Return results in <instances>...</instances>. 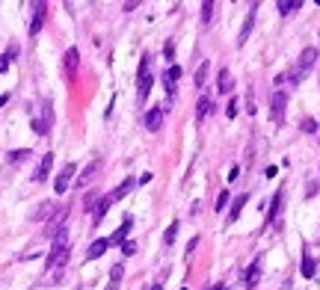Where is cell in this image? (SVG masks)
<instances>
[{
    "label": "cell",
    "instance_id": "6da1fadb",
    "mask_svg": "<svg viewBox=\"0 0 320 290\" xmlns=\"http://www.w3.org/2000/svg\"><path fill=\"white\" fill-rule=\"evenodd\" d=\"M68 255H71V249H68V231L65 228H59L56 234H54V246H51V255H48V272H56L59 267H65V261H68Z\"/></svg>",
    "mask_w": 320,
    "mask_h": 290
},
{
    "label": "cell",
    "instance_id": "7a4b0ae2",
    "mask_svg": "<svg viewBox=\"0 0 320 290\" xmlns=\"http://www.w3.org/2000/svg\"><path fill=\"white\" fill-rule=\"evenodd\" d=\"M149 59L151 56H142L139 74H136V98H139V104H146V98H149V92L154 86V77H151V71H149Z\"/></svg>",
    "mask_w": 320,
    "mask_h": 290
},
{
    "label": "cell",
    "instance_id": "3957f363",
    "mask_svg": "<svg viewBox=\"0 0 320 290\" xmlns=\"http://www.w3.org/2000/svg\"><path fill=\"white\" fill-rule=\"evenodd\" d=\"M314 59H317V51L314 48H305L302 54H300V59H297V68L291 71V83H300L308 71H311V65H314Z\"/></svg>",
    "mask_w": 320,
    "mask_h": 290
},
{
    "label": "cell",
    "instance_id": "277c9868",
    "mask_svg": "<svg viewBox=\"0 0 320 290\" xmlns=\"http://www.w3.org/2000/svg\"><path fill=\"white\" fill-rule=\"evenodd\" d=\"M51 127H54V107H51V101H42V113L33 119V130L39 136H48Z\"/></svg>",
    "mask_w": 320,
    "mask_h": 290
},
{
    "label": "cell",
    "instance_id": "5b68a950",
    "mask_svg": "<svg viewBox=\"0 0 320 290\" xmlns=\"http://www.w3.org/2000/svg\"><path fill=\"white\" fill-rule=\"evenodd\" d=\"M284 107H288V95H284V92H273V98H270V119L276 125L284 122Z\"/></svg>",
    "mask_w": 320,
    "mask_h": 290
},
{
    "label": "cell",
    "instance_id": "8992f818",
    "mask_svg": "<svg viewBox=\"0 0 320 290\" xmlns=\"http://www.w3.org/2000/svg\"><path fill=\"white\" fill-rule=\"evenodd\" d=\"M75 172H77L75 163H65V166H62V172H59L56 181H54V193H56V196H62V193L71 187V178H75Z\"/></svg>",
    "mask_w": 320,
    "mask_h": 290
},
{
    "label": "cell",
    "instance_id": "52a82bcc",
    "mask_svg": "<svg viewBox=\"0 0 320 290\" xmlns=\"http://www.w3.org/2000/svg\"><path fill=\"white\" fill-rule=\"evenodd\" d=\"M48 15V3H33V21H30V36H39L42 24Z\"/></svg>",
    "mask_w": 320,
    "mask_h": 290
},
{
    "label": "cell",
    "instance_id": "ba28073f",
    "mask_svg": "<svg viewBox=\"0 0 320 290\" xmlns=\"http://www.w3.org/2000/svg\"><path fill=\"white\" fill-rule=\"evenodd\" d=\"M113 207V201H110V196H101V199H95V204H92V222L95 225H101V219L107 216V210Z\"/></svg>",
    "mask_w": 320,
    "mask_h": 290
},
{
    "label": "cell",
    "instance_id": "9c48e42d",
    "mask_svg": "<svg viewBox=\"0 0 320 290\" xmlns=\"http://www.w3.org/2000/svg\"><path fill=\"white\" fill-rule=\"evenodd\" d=\"M255 12H258V3H252V9H249L243 27H240V36H237V45H246V39L252 36V27H255Z\"/></svg>",
    "mask_w": 320,
    "mask_h": 290
},
{
    "label": "cell",
    "instance_id": "30bf717a",
    "mask_svg": "<svg viewBox=\"0 0 320 290\" xmlns=\"http://www.w3.org/2000/svg\"><path fill=\"white\" fill-rule=\"evenodd\" d=\"M178 80H181V65H169L166 74H163V83H166L169 98H175V83H178Z\"/></svg>",
    "mask_w": 320,
    "mask_h": 290
},
{
    "label": "cell",
    "instance_id": "8fae6325",
    "mask_svg": "<svg viewBox=\"0 0 320 290\" xmlns=\"http://www.w3.org/2000/svg\"><path fill=\"white\" fill-rule=\"evenodd\" d=\"M107 249H110V237H101V240H95V243L86 249V261H95V258H101Z\"/></svg>",
    "mask_w": 320,
    "mask_h": 290
},
{
    "label": "cell",
    "instance_id": "7c38bea8",
    "mask_svg": "<svg viewBox=\"0 0 320 290\" xmlns=\"http://www.w3.org/2000/svg\"><path fill=\"white\" fill-rule=\"evenodd\" d=\"M51 166H54V154H45V157H42V163H39V169H36V175H33V181H36V184L48 181V175H51Z\"/></svg>",
    "mask_w": 320,
    "mask_h": 290
},
{
    "label": "cell",
    "instance_id": "4fadbf2b",
    "mask_svg": "<svg viewBox=\"0 0 320 290\" xmlns=\"http://www.w3.org/2000/svg\"><path fill=\"white\" fill-rule=\"evenodd\" d=\"M98 169H101V160H92L83 172H80V178H77V187H86V184H92L95 181V175H98Z\"/></svg>",
    "mask_w": 320,
    "mask_h": 290
},
{
    "label": "cell",
    "instance_id": "5bb4252c",
    "mask_svg": "<svg viewBox=\"0 0 320 290\" xmlns=\"http://www.w3.org/2000/svg\"><path fill=\"white\" fill-rule=\"evenodd\" d=\"M243 281H246V287H255L258 281H261V261H252L246 267V275H243Z\"/></svg>",
    "mask_w": 320,
    "mask_h": 290
},
{
    "label": "cell",
    "instance_id": "9a60e30c",
    "mask_svg": "<svg viewBox=\"0 0 320 290\" xmlns=\"http://www.w3.org/2000/svg\"><path fill=\"white\" fill-rule=\"evenodd\" d=\"M217 89H220L223 95H231V92H234V80H231V74H228V68H220V80H217Z\"/></svg>",
    "mask_w": 320,
    "mask_h": 290
},
{
    "label": "cell",
    "instance_id": "2e32d148",
    "mask_svg": "<svg viewBox=\"0 0 320 290\" xmlns=\"http://www.w3.org/2000/svg\"><path fill=\"white\" fill-rule=\"evenodd\" d=\"M133 228V216H125V219H122V225H119V231L110 237V246L113 243H125V237H128V231Z\"/></svg>",
    "mask_w": 320,
    "mask_h": 290
},
{
    "label": "cell",
    "instance_id": "e0dca14e",
    "mask_svg": "<svg viewBox=\"0 0 320 290\" xmlns=\"http://www.w3.org/2000/svg\"><path fill=\"white\" fill-rule=\"evenodd\" d=\"M131 190H133V178H125L122 184H119V187H116V190L110 193V201H119V199H125V196H128Z\"/></svg>",
    "mask_w": 320,
    "mask_h": 290
},
{
    "label": "cell",
    "instance_id": "ac0fdd59",
    "mask_svg": "<svg viewBox=\"0 0 320 290\" xmlns=\"http://www.w3.org/2000/svg\"><path fill=\"white\" fill-rule=\"evenodd\" d=\"M246 201H249V196H237V199H231V210H228V222H237V216H240V210L246 207Z\"/></svg>",
    "mask_w": 320,
    "mask_h": 290
},
{
    "label": "cell",
    "instance_id": "d6986e66",
    "mask_svg": "<svg viewBox=\"0 0 320 290\" xmlns=\"http://www.w3.org/2000/svg\"><path fill=\"white\" fill-rule=\"evenodd\" d=\"M163 125V110L160 107H154V110H149V116H146V127L149 130H157Z\"/></svg>",
    "mask_w": 320,
    "mask_h": 290
},
{
    "label": "cell",
    "instance_id": "ffe728a7",
    "mask_svg": "<svg viewBox=\"0 0 320 290\" xmlns=\"http://www.w3.org/2000/svg\"><path fill=\"white\" fill-rule=\"evenodd\" d=\"M276 9H279V15H291V12L302 9V0H279Z\"/></svg>",
    "mask_w": 320,
    "mask_h": 290
},
{
    "label": "cell",
    "instance_id": "44dd1931",
    "mask_svg": "<svg viewBox=\"0 0 320 290\" xmlns=\"http://www.w3.org/2000/svg\"><path fill=\"white\" fill-rule=\"evenodd\" d=\"M77 62H80L77 48H68L65 51V71H68V74H75V71H77Z\"/></svg>",
    "mask_w": 320,
    "mask_h": 290
},
{
    "label": "cell",
    "instance_id": "7402d4cb",
    "mask_svg": "<svg viewBox=\"0 0 320 290\" xmlns=\"http://www.w3.org/2000/svg\"><path fill=\"white\" fill-rule=\"evenodd\" d=\"M282 199H284V190H279V193L273 196V207H270L267 222H276V216H279V210H282Z\"/></svg>",
    "mask_w": 320,
    "mask_h": 290
},
{
    "label": "cell",
    "instance_id": "603a6c76",
    "mask_svg": "<svg viewBox=\"0 0 320 290\" xmlns=\"http://www.w3.org/2000/svg\"><path fill=\"white\" fill-rule=\"evenodd\" d=\"M314 270H317V261L305 252V255H302V275H305V278H314Z\"/></svg>",
    "mask_w": 320,
    "mask_h": 290
},
{
    "label": "cell",
    "instance_id": "cb8c5ba5",
    "mask_svg": "<svg viewBox=\"0 0 320 290\" xmlns=\"http://www.w3.org/2000/svg\"><path fill=\"white\" fill-rule=\"evenodd\" d=\"M207 71H210V62L205 59V62L196 68V86H205V80H207Z\"/></svg>",
    "mask_w": 320,
    "mask_h": 290
},
{
    "label": "cell",
    "instance_id": "d4e9b609",
    "mask_svg": "<svg viewBox=\"0 0 320 290\" xmlns=\"http://www.w3.org/2000/svg\"><path fill=\"white\" fill-rule=\"evenodd\" d=\"M178 225H181V222L175 219V222L166 228V234H163V246H172V243H175V237H178Z\"/></svg>",
    "mask_w": 320,
    "mask_h": 290
},
{
    "label": "cell",
    "instance_id": "484cf974",
    "mask_svg": "<svg viewBox=\"0 0 320 290\" xmlns=\"http://www.w3.org/2000/svg\"><path fill=\"white\" fill-rule=\"evenodd\" d=\"M210 110H213V104H210V98H207V95H202V98H199V119H205V116H210Z\"/></svg>",
    "mask_w": 320,
    "mask_h": 290
},
{
    "label": "cell",
    "instance_id": "4316f807",
    "mask_svg": "<svg viewBox=\"0 0 320 290\" xmlns=\"http://www.w3.org/2000/svg\"><path fill=\"white\" fill-rule=\"evenodd\" d=\"M33 151L30 148H18V151H9V163H24Z\"/></svg>",
    "mask_w": 320,
    "mask_h": 290
},
{
    "label": "cell",
    "instance_id": "83f0119b",
    "mask_svg": "<svg viewBox=\"0 0 320 290\" xmlns=\"http://www.w3.org/2000/svg\"><path fill=\"white\" fill-rule=\"evenodd\" d=\"M213 18V3H202V24H210Z\"/></svg>",
    "mask_w": 320,
    "mask_h": 290
},
{
    "label": "cell",
    "instance_id": "f1b7e54d",
    "mask_svg": "<svg viewBox=\"0 0 320 290\" xmlns=\"http://www.w3.org/2000/svg\"><path fill=\"white\" fill-rule=\"evenodd\" d=\"M122 275H125V267H122V264H116V267L110 270V281H122Z\"/></svg>",
    "mask_w": 320,
    "mask_h": 290
},
{
    "label": "cell",
    "instance_id": "f546056e",
    "mask_svg": "<svg viewBox=\"0 0 320 290\" xmlns=\"http://www.w3.org/2000/svg\"><path fill=\"white\" fill-rule=\"evenodd\" d=\"M231 201V196H228V190L226 193H220V199H217V210H226V204Z\"/></svg>",
    "mask_w": 320,
    "mask_h": 290
},
{
    "label": "cell",
    "instance_id": "4dcf8cb0",
    "mask_svg": "<svg viewBox=\"0 0 320 290\" xmlns=\"http://www.w3.org/2000/svg\"><path fill=\"white\" fill-rule=\"evenodd\" d=\"M226 116H228V119H234V116H237V98H231V101H228V107H226Z\"/></svg>",
    "mask_w": 320,
    "mask_h": 290
},
{
    "label": "cell",
    "instance_id": "1f68e13d",
    "mask_svg": "<svg viewBox=\"0 0 320 290\" xmlns=\"http://www.w3.org/2000/svg\"><path fill=\"white\" fill-rule=\"evenodd\" d=\"M133 252H136V243H131V240H125V243H122V255H128V258H131V255H133Z\"/></svg>",
    "mask_w": 320,
    "mask_h": 290
},
{
    "label": "cell",
    "instance_id": "d6a6232c",
    "mask_svg": "<svg viewBox=\"0 0 320 290\" xmlns=\"http://www.w3.org/2000/svg\"><path fill=\"white\" fill-rule=\"evenodd\" d=\"M302 130H305V133H314V130H317V122H314V119H302Z\"/></svg>",
    "mask_w": 320,
    "mask_h": 290
},
{
    "label": "cell",
    "instance_id": "836d02e7",
    "mask_svg": "<svg viewBox=\"0 0 320 290\" xmlns=\"http://www.w3.org/2000/svg\"><path fill=\"white\" fill-rule=\"evenodd\" d=\"M51 210H54V204H51V201H48V204H45V207H42V210H39V213H36V219H45V216H48V213H51Z\"/></svg>",
    "mask_w": 320,
    "mask_h": 290
},
{
    "label": "cell",
    "instance_id": "e575fe53",
    "mask_svg": "<svg viewBox=\"0 0 320 290\" xmlns=\"http://www.w3.org/2000/svg\"><path fill=\"white\" fill-rule=\"evenodd\" d=\"M3 56H6V59H9V62H12V56H18V45H9V51H6V54H3Z\"/></svg>",
    "mask_w": 320,
    "mask_h": 290
},
{
    "label": "cell",
    "instance_id": "d590c367",
    "mask_svg": "<svg viewBox=\"0 0 320 290\" xmlns=\"http://www.w3.org/2000/svg\"><path fill=\"white\" fill-rule=\"evenodd\" d=\"M163 54H166V59H172V56H175V48H172V42H166V48H163Z\"/></svg>",
    "mask_w": 320,
    "mask_h": 290
},
{
    "label": "cell",
    "instance_id": "8d00e7d4",
    "mask_svg": "<svg viewBox=\"0 0 320 290\" xmlns=\"http://www.w3.org/2000/svg\"><path fill=\"white\" fill-rule=\"evenodd\" d=\"M6 68H9V59H6V56H0V74H3Z\"/></svg>",
    "mask_w": 320,
    "mask_h": 290
},
{
    "label": "cell",
    "instance_id": "74e56055",
    "mask_svg": "<svg viewBox=\"0 0 320 290\" xmlns=\"http://www.w3.org/2000/svg\"><path fill=\"white\" fill-rule=\"evenodd\" d=\"M107 290H119V281H110V284H107Z\"/></svg>",
    "mask_w": 320,
    "mask_h": 290
},
{
    "label": "cell",
    "instance_id": "f35d334b",
    "mask_svg": "<svg viewBox=\"0 0 320 290\" xmlns=\"http://www.w3.org/2000/svg\"><path fill=\"white\" fill-rule=\"evenodd\" d=\"M149 290H163V284H160V281H157V284H151V287H149Z\"/></svg>",
    "mask_w": 320,
    "mask_h": 290
},
{
    "label": "cell",
    "instance_id": "ab89813d",
    "mask_svg": "<svg viewBox=\"0 0 320 290\" xmlns=\"http://www.w3.org/2000/svg\"><path fill=\"white\" fill-rule=\"evenodd\" d=\"M210 290H226V284H213V287H210Z\"/></svg>",
    "mask_w": 320,
    "mask_h": 290
},
{
    "label": "cell",
    "instance_id": "60d3db41",
    "mask_svg": "<svg viewBox=\"0 0 320 290\" xmlns=\"http://www.w3.org/2000/svg\"><path fill=\"white\" fill-rule=\"evenodd\" d=\"M181 290H184V287H181Z\"/></svg>",
    "mask_w": 320,
    "mask_h": 290
}]
</instances>
